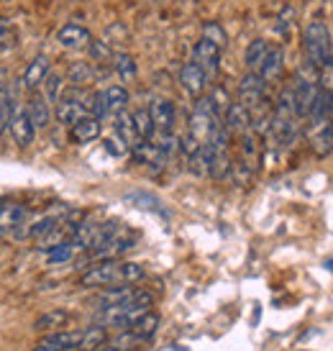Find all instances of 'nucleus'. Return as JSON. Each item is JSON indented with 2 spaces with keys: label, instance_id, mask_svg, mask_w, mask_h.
I'll list each match as a JSON object with an SVG mask.
<instances>
[{
  "label": "nucleus",
  "instance_id": "1",
  "mask_svg": "<svg viewBox=\"0 0 333 351\" xmlns=\"http://www.w3.org/2000/svg\"><path fill=\"white\" fill-rule=\"evenodd\" d=\"M144 280V267L136 262L100 259L79 277L82 287H113V285H136Z\"/></svg>",
  "mask_w": 333,
  "mask_h": 351
},
{
  "label": "nucleus",
  "instance_id": "2",
  "mask_svg": "<svg viewBox=\"0 0 333 351\" xmlns=\"http://www.w3.org/2000/svg\"><path fill=\"white\" fill-rule=\"evenodd\" d=\"M149 308H151V295L144 293V290H136V295L128 298L126 302L103 308V311H100V321H103V326H110V328H128V326L136 321L138 315H144Z\"/></svg>",
  "mask_w": 333,
  "mask_h": 351
},
{
  "label": "nucleus",
  "instance_id": "3",
  "mask_svg": "<svg viewBox=\"0 0 333 351\" xmlns=\"http://www.w3.org/2000/svg\"><path fill=\"white\" fill-rule=\"evenodd\" d=\"M303 47L305 57L310 62V67L321 69L323 64H328L333 59V44H331V31L323 21H310L305 26L303 34Z\"/></svg>",
  "mask_w": 333,
  "mask_h": 351
},
{
  "label": "nucleus",
  "instance_id": "4",
  "mask_svg": "<svg viewBox=\"0 0 333 351\" xmlns=\"http://www.w3.org/2000/svg\"><path fill=\"white\" fill-rule=\"evenodd\" d=\"M238 103L249 110V116H256L267 110V82L256 72H246L241 82H238Z\"/></svg>",
  "mask_w": 333,
  "mask_h": 351
},
{
  "label": "nucleus",
  "instance_id": "5",
  "mask_svg": "<svg viewBox=\"0 0 333 351\" xmlns=\"http://www.w3.org/2000/svg\"><path fill=\"white\" fill-rule=\"evenodd\" d=\"M54 113H57V121L62 126H75L82 116H90L88 108H85V98L77 88H72V93H64L59 103L54 106Z\"/></svg>",
  "mask_w": 333,
  "mask_h": 351
},
{
  "label": "nucleus",
  "instance_id": "6",
  "mask_svg": "<svg viewBox=\"0 0 333 351\" xmlns=\"http://www.w3.org/2000/svg\"><path fill=\"white\" fill-rule=\"evenodd\" d=\"M8 128H10L13 141H16L21 149H26L34 144V138H36V126H34V121H31V113H29V106H26V103L16 106Z\"/></svg>",
  "mask_w": 333,
  "mask_h": 351
},
{
  "label": "nucleus",
  "instance_id": "7",
  "mask_svg": "<svg viewBox=\"0 0 333 351\" xmlns=\"http://www.w3.org/2000/svg\"><path fill=\"white\" fill-rule=\"evenodd\" d=\"M149 116L154 121V128L159 134H175V123H177V108L172 100L164 98H154L149 103Z\"/></svg>",
  "mask_w": 333,
  "mask_h": 351
},
{
  "label": "nucleus",
  "instance_id": "8",
  "mask_svg": "<svg viewBox=\"0 0 333 351\" xmlns=\"http://www.w3.org/2000/svg\"><path fill=\"white\" fill-rule=\"evenodd\" d=\"M193 62L206 72L208 77H216L218 69H221V47H216L213 41L200 36V41H197L195 49H193Z\"/></svg>",
  "mask_w": 333,
  "mask_h": 351
},
{
  "label": "nucleus",
  "instance_id": "9",
  "mask_svg": "<svg viewBox=\"0 0 333 351\" xmlns=\"http://www.w3.org/2000/svg\"><path fill=\"white\" fill-rule=\"evenodd\" d=\"M223 128L228 136H244L246 131H251V116L241 103H231L223 113Z\"/></svg>",
  "mask_w": 333,
  "mask_h": 351
},
{
  "label": "nucleus",
  "instance_id": "10",
  "mask_svg": "<svg viewBox=\"0 0 333 351\" xmlns=\"http://www.w3.org/2000/svg\"><path fill=\"white\" fill-rule=\"evenodd\" d=\"M208 80L210 77L197 67L195 62H187L185 67H182V72H180V82H182V88H185L193 98H203V95H206Z\"/></svg>",
  "mask_w": 333,
  "mask_h": 351
},
{
  "label": "nucleus",
  "instance_id": "11",
  "mask_svg": "<svg viewBox=\"0 0 333 351\" xmlns=\"http://www.w3.org/2000/svg\"><path fill=\"white\" fill-rule=\"evenodd\" d=\"M98 231H100L98 221H92V218H82V221L77 223V228L72 231V236H69V241H72L75 249L90 252L92 244H95V239H98Z\"/></svg>",
  "mask_w": 333,
  "mask_h": 351
},
{
  "label": "nucleus",
  "instance_id": "12",
  "mask_svg": "<svg viewBox=\"0 0 333 351\" xmlns=\"http://www.w3.org/2000/svg\"><path fill=\"white\" fill-rule=\"evenodd\" d=\"M49 72H51L49 59L44 57V54H39V57H34L29 64H26L21 82H23V88H26V90H39L41 82H44V77H47Z\"/></svg>",
  "mask_w": 333,
  "mask_h": 351
},
{
  "label": "nucleus",
  "instance_id": "13",
  "mask_svg": "<svg viewBox=\"0 0 333 351\" xmlns=\"http://www.w3.org/2000/svg\"><path fill=\"white\" fill-rule=\"evenodd\" d=\"M113 131H116V136L121 138L128 149H134L138 141H141L136 134V126H134V116L128 113L126 108L118 110V113H113Z\"/></svg>",
  "mask_w": 333,
  "mask_h": 351
},
{
  "label": "nucleus",
  "instance_id": "14",
  "mask_svg": "<svg viewBox=\"0 0 333 351\" xmlns=\"http://www.w3.org/2000/svg\"><path fill=\"white\" fill-rule=\"evenodd\" d=\"M159 315L157 313H151V311H147L144 315H138L136 321L128 326L126 331H128V336L134 339V341H149L154 333L159 331Z\"/></svg>",
  "mask_w": 333,
  "mask_h": 351
},
{
  "label": "nucleus",
  "instance_id": "15",
  "mask_svg": "<svg viewBox=\"0 0 333 351\" xmlns=\"http://www.w3.org/2000/svg\"><path fill=\"white\" fill-rule=\"evenodd\" d=\"M69 131H72V138L77 144H90L103 134V121H98L95 116H82L75 126H69Z\"/></svg>",
  "mask_w": 333,
  "mask_h": 351
},
{
  "label": "nucleus",
  "instance_id": "16",
  "mask_svg": "<svg viewBox=\"0 0 333 351\" xmlns=\"http://www.w3.org/2000/svg\"><path fill=\"white\" fill-rule=\"evenodd\" d=\"M57 41L64 47V49H82L90 44V31L79 23H67L62 26L57 34Z\"/></svg>",
  "mask_w": 333,
  "mask_h": 351
},
{
  "label": "nucleus",
  "instance_id": "17",
  "mask_svg": "<svg viewBox=\"0 0 333 351\" xmlns=\"http://www.w3.org/2000/svg\"><path fill=\"white\" fill-rule=\"evenodd\" d=\"M67 323H69V311H64V308H51V311H47L44 315H39L34 321V331L36 333L62 331Z\"/></svg>",
  "mask_w": 333,
  "mask_h": 351
},
{
  "label": "nucleus",
  "instance_id": "18",
  "mask_svg": "<svg viewBox=\"0 0 333 351\" xmlns=\"http://www.w3.org/2000/svg\"><path fill=\"white\" fill-rule=\"evenodd\" d=\"M282 67H284L282 47H269V51H267L264 62H262V67H259L256 75L264 80V82H275V80L282 75Z\"/></svg>",
  "mask_w": 333,
  "mask_h": 351
},
{
  "label": "nucleus",
  "instance_id": "19",
  "mask_svg": "<svg viewBox=\"0 0 333 351\" xmlns=\"http://www.w3.org/2000/svg\"><path fill=\"white\" fill-rule=\"evenodd\" d=\"M310 147H313L315 156L331 154V152H333V126H331V121H328V123H321V126H313Z\"/></svg>",
  "mask_w": 333,
  "mask_h": 351
},
{
  "label": "nucleus",
  "instance_id": "20",
  "mask_svg": "<svg viewBox=\"0 0 333 351\" xmlns=\"http://www.w3.org/2000/svg\"><path fill=\"white\" fill-rule=\"evenodd\" d=\"M79 341H82V331H51L41 339V343H49V346H57V349L64 351L79 349Z\"/></svg>",
  "mask_w": 333,
  "mask_h": 351
},
{
  "label": "nucleus",
  "instance_id": "21",
  "mask_svg": "<svg viewBox=\"0 0 333 351\" xmlns=\"http://www.w3.org/2000/svg\"><path fill=\"white\" fill-rule=\"evenodd\" d=\"M26 208L18 203H0V228L5 231V234H10L16 226L26 218Z\"/></svg>",
  "mask_w": 333,
  "mask_h": 351
},
{
  "label": "nucleus",
  "instance_id": "22",
  "mask_svg": "<svg viewBox=\"0 0 333 351\" xmlns=\"http://www.w3.org/2000/svg\"><path fill=\"white\" fill-rule=\"evenodd\" d=\"M41 98L47 100L49 106H57L59 98L64 95V77L62 75H57V72H49L47 77H44V82H41Z\"/></svg>",
  "mask_w": 333,
  "mask_h": 351
},
{
  "label": "nucleus",
  "instance_id": "23",
  "mask_svg": "<svg viewBox=\"0 0 333 351\" xmlns=\"http://www.w3.org/2000/svg\"><path fill=\"white\" fill-rule=\"evenodd\" d=\"M29 106V113H31V121H34V126H36V131H41V128L49 126L51 121V106L47 103V100L41 98V95H34V98L26 103Z\"/></svg>",
  "mask_w": 333,
  "mask_h": 351
},
{
  "label": "nucleus",
  "instance_id": "24",
  "mask_svg": "<svg viewBox=\"0 0 333 351\" xmlns=\"http://www.w3.org/2000/svg\"><path fill=\"white\" fill-rule=\"evenodd\" d=\"M267 51H269V44L264 39H254L244 51V62H246V69L249 72H259L262 67V62H264Z\"/></svg>",
  "mask_w": 333,
  "mask_h": 351
},
{
  "label": "nucleus",
  "instance_id": "25",
  "mask_svg": "<svg viewBox=\"0 0 333 351\" xmlns=\"http://www.w3.org/2000/svg\"><path fill=\"white\" fill-rule=\"evenodd\" d=\"M138 287L134 285H118V287H108L106 293L100 295V311L103 308H110V305H118V302H126L128 298H134L136 295Z\"/></svg>",
  "mask_w": 333,
  "mask_h": 351
},
{
  "label": "nucleus",
  "instance_id": "26",
  "mask_svg": "<svg viewBox=\"0 0 333 351\" xmlns=\"http://www.w3.org/2000/svg\"><path fill=\"white\" fill-rule=\"evenodd\" d=\"M134 116V126H136V134L141 141H154V134H157V128H154V121L149 116L147 108H141V110H134L131 113Z\"/></svg>",
  "mask_w": 333,
  "mask_h": 351
},
{
  "label": "nucleus",
  "instance_id": "27",
  "mask_svg": "<svg viewBox=\"0 0 333 351\" xmlns=\"http://www.w3.org/2000/svg\"><path fill=\"white\" fill-rule=\"evenodd\" d=\"M103 98H106V106H108L110 116L118 113V110H123L128 103V90L123 85H110V88L103 90Z\"/></svg>",
  "mask_w": 333,
  "mask_h": 351
},
{
  "label": "nucleus",
  "instance_id": "28",
  "mask_svg": "<svg viewBox=\"0 0 333 351\" xmlns=\"http://www.w3.org/2000/svg\"><path fill=\"white\" fill-rule=\"evenodd\" d=\"M106 341H108V331H106L103 326H92V328H85V331H82L79 349H82V351H95V349H100Z\"/></svg>",
  "mask_w": 333,
  "mask_h": 351
},
{
  "label": "nucleus",
  "instance_id": "29",
  "mask_svg": "<svg viewBox=\"0 0 333 351\" xmlns=\"http://www.w3.org/2000/svg\"><path fill=\"white\" fill-rule=\"evenodd\" d=\"M16 98L8 88H0V134L10 126V118H13V110H16Z\"/></svg>",
  "mask_w": 333,
  "mask_h": 351
},
{
  "label": "nucleus",
  "instance_id": "30",
  "mask_svg": "<svg viewBox=\"0 0 333 351\" xmlns=\"http://www.w3.org/2000/svg\"><path fill=\"white\" fill-rule=\"evenodd\" d=\"M113 67H116V72H118V77L123 80V82H128V80H134L136 77V62H134V57L131 54H113Z\"/></svg>",
  "mask_w": 333,
  "mask_h": 351
},
{
  "label": "nucleus",
  "instance_id": "31",
  "mask_svg": "<svg viewBox=\"0 0 333 351\" xmlns=\"http://www.w3.org/2000/svg\"><path fill=\"white\" fill-rule=\"evenodd\" d=\"M203 39L213 41L216 47L223 49L225 44H228V34H225L223 26H221L218 21H208V23H203Z\"/></svg>",
  "mask_w": 333,
  "mask_h": 351
},
{
  "label": "nucleus",
  "instance_id": "32",
  "mask_svg": "<svg viewBox=\"0 0 333 351\" xmlns=\"http://www.w3.org/2000/svg\"><path fill=\"white\" fill-rule=\"evenodd\" d=\"M75 246H72V241H59V244H54L49 249V264H62V262H69L72 256H75Z\"/></svg>",
  "mask_w": 333,
  "mask_h": 351
},
{
  "label": "nucleus",
  "instance_id": "33",
  "mask_svg": "<svg viewBox=\"0 0 333 351\" xmlns=\"http://www.w3.org/2000/svg\"><path fill=\"white\" fill-rule=\"evenodd\" d=\"M16 41H18V36H16L13 23H10L8 19H0V51L13 49V47H16Z\"/></svg>",
  "mask_w": 333,
  "mask_h": 351
},
{
  "label": "nucleus",
  "instance_id": "34",
  "mask_svg": "<svg viewBox=\"0 0 333 351\" xmlns=\"http://www.w3.org/2000/svg\"><path fill=\"white\" fill-rule=\"evenodd\" d=\"M88 49H90V57L95 59V62H110L113 54H116L106 41H100V39H90Z\"/></svg>",
  "mask_w": 333,
  "mask_h": 351
},
{
  "label": "nucleus",
  "instance_id": "35",
  "mask_svg": "<svg viewBox=\"0 0 333 351\" xmlns=\"http://www.w3.org/2000/svg\"><path fill=\"white\" fill-rule=\"evenodd\" d=\"M69 80L75 82V85H85V82H90L92 80V69H90V64H85V62H75L72 67H69Z\"/></svg>",
  "mask_w": 333,
  "mask_h": 351
},
{
  "label": "nucleus",
  "instance_id": "36",
  "mask_svg": "<svg viewBox=\"0 0 333 351\" xmlns=\"http://www.w3.org/2000/svg\"><path fill=\"white\" fill-rule=\"evenodd\" d=\"M318 90H323L328 95H333V59L328 64L318 69Z\"/></svg>",
  "mask_w": 333,
  "mask_h": 351
},
{
  "label": "nucleus",
  "instance_id": "37",
  "mask_svg": "<svg viewBox=\"0 0 333 351\" xmlns=\"http://www.w3.org/2000/svg\"><path fill=\"white\" fill-rule=\"evenodd\" d=\"M106 149H108L110 154H116V156H121V154H126L128 152V147L121 141L118 136H113V138H106Z\"/></svg>",
  "mask_w": 333,
  "mask_h": 351
},
{
  "label": "nucleus",
  "instance_id": "38",
  "mask_svg": "<svg viewBox=\"0 0 333 351\" xmlns=\"http://www.w3.org/2000/svg\"><path fill=\"white\" fill-rule=\"evenodd\" d=\"M31 351H64V349H57V346H49V343H39V346H34Z\"/></svg>",
  "mask_w": 333,
  "mask_h": 351
},
{
  "label": "nucleus",
  "instance_id": "39",
  "mask_svg": "<svg viewBox=\"0 0 333 351\" xmlns=\"http://www.w3.org/2000/svg\"><path fill=\"white\" fill-rule=\"evenodd\" d=\"M95 351H128V349H123V346H106V343H103V346Z\"/></svg>",
  "mask_w": 333,
  "mask_h": 351
},
{
  "label": "nucleus",
  "instance_id": "40",
  "mask_svg": "<svg viewBox=\"0 0 333 351\" xmlns=\"http://www.w3.org/2000/svg\"><path fill=\"white\" fill-rule=\"evenodd\" d=\"M3 239H5V231H3V228H0V241H3Z\"/></svg>",
  "mask_w": 333,
  "mask_h": 351
},
{
  "label": "nucleus",
  "instance_id": "41",
  "mask_svg": "<svg viewBox=\"0 0 333 351\" xmlns=\"http://www.w3.org/2000/svg\"><path fill=\"white\" fill-rule=\"evenodd\" d=\"M325 267H328V269L333 272V262H325Z\"/></svg>",
  "mask_w": 333,
  "mask_h": 351
}]
</instances>
